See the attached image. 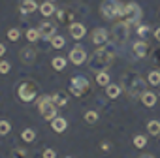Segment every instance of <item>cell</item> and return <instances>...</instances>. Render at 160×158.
I'll return each mask as SVG.
<instances>
[{"label":"cell","instance_id":"obj_1","mask_svg":"<svg viewBox=\"0 0 160 158\" xmlns=\"http://www.w3.org/2000/svg\"><path fill=\"white\" fill-rule=\"evenodd\" d=\"M113 62H115V49H113L111 43L98 45V49L87 58L89 70L94 72V73H98V72H106Z\"/></svg>","mask_w":160,"mask_h":158},{"label":"cell","instance_id":"obj_2","mask_svg":"<svg viewBox=\"0 0 160 158\" xmlns=\"http://www.w3.org/2000/svg\"><path fill=\"white\" fill-rule=\"evenodd\" d=\"M147 85L149 83H145V77L141 73L134 72V70L124 72L122 77H121V87L126 92V96H130V98H139L145 92Z\"/></svg>","mask_w":160,"mask_h":158},{"label":"cell","instance_id":"obj_3","mask_svg":"<svg viewBox=\"0 0 160 158\" xmlns=\"http://www.w3.org/2000/svg\"><path fill=\"white\" fill-rule=\"evenodd\" d=\"M122 8H124V4H121V0H102L100 13H102L104 19L115 21L122 15Z\"/></svg>","mask_w":160,"mask_h":158},{"label":"cell","instance_id":"obj_4","mask_svg":"<svg viewBox=\"0 0 160 158\" xmlns=\"http://www.w3.org/2000/svg\"><path fill=\"white\" fill-rule=\"evenodd\" d=\"M141 17H143V12H141V8H139L136 2H128V4H124L121 19H122L126 25H139Z\"/></svg>","mask_w":160,"mask_h":158},{"label":"cell","instance_id":"obj_5","mask_svg":"<svg viewBox=\"0 0 160 158\" xmlns=\"http://www.w3.org/2000/svg\"><path fill=\"white\" fill-rule=\"evenodd\" d=\"M38 109H40V113H42V117H43L45 121H49V122L57 117V104L53 102V96H47V94L40 96V100H38Z\"/></svg>","mask_w":160,"mask_h":158},{"label":"cell","instance_id":"obj_6","mask_svg":"<svg viewBox=\"0 0 160 158\" xmlns=\"http://www.w3.org/2000/svg\"><path fill=\"white\" fill-rule=\"evenodd\" d=\"M111 38L115 45H124L126 40L130 38V25H126L124 21H117L111 27Z\"/></svg>","mask_w":160,"mask_h":158},{"label":"cell","instance_id":"obj_7","mask_svg":"<svg viewBox=\"0 0 160 158\" xmlns=\"http://www.w3.org/2000/svg\"><path fill=\"white\" fill-rule=\"evenodd\" d=\"M36 94H38V87H36V83L32 81V79H27V81H23V83L17 87V96H19L25 104L36 100Z\"/></svg>","mask_w":160,"mask_h":158},{"label":"cell","instance_id":"obj_8","mask_svg":"<svg viewBox=\"0 0 160 158\" xmlns=\"http://www.w3.org/2000/svg\"><path fill=\"white\" fill-rule=\"evenodd\" d=\"M91 89V83H89V79L85 75H73L72 77V81H70V92L73 96H83L87 94Z\"/></svg>","mask_w":160,"mask_h":158},{"label":"cell","instance_id":"obj_9","mask_svg":"<svg viewBox=\"0 0 160 158\" xmlns=\"http://www.w3.org/2000/svg\"><path fill=\"white\" fill-rule=\"evenodd\" d=\"M85 60H87V51H85V47L75 45V47L70 51V62H72V64L81 66V64H85Z\"/></svg>","mask_w":160,"mask_h":158},{"label":"cell","instance_id":"obj_10","mask_svg":"<svg viewBox=\"0 0 160 158\" xmlns=\"http://www.w3.org/2000/svg\"><path fill=\"white\" fill-rule=\"evenodd\" d=\"M36 57H38V51H36L32 45H28V47H23V49L19 51V60H21L23 64H27V66L34 64V62H36Z\"/></svg>","mask_w":160,"mask_h":158},{"label":"cell","instance_id":"obj_11","mask_svg":"<svg viewBox=\"0 0 160 158\" xmlns=\"http://www.w3.org/2000/svg\"><path fill=\"white\" fill-rule=\"evenodd\" d=\"M38 30H40V38L51 40V38L57 34V25H55V23H49V21H43V23H40Z\"/></svg>","mask_w":160,"mask_h":158},{"label":"cell","instance_id":"obj_12","mask_svg":"<svg viewBox=\"0 0 160 158\" xmlns=\"http://www.w3.org/2000/svg\"><path fill=\"white\" fill-rule=\"evenodd\" d=\"M132 51H134V55H136L138 58H143V57L149 55V43H147L145 40H138V42L132 45Z\"/></svg>","mask_w":160,"mask_h":158},{"label":"cell","instance_id":"obj_13","mask_svg":"<svg viewBox=\"0 0 160 158\" xmlns=\"http://www.w3.org/2000/svg\"><path fill=\"white\" fill-rule=\"evenodd\" d=\"M85 34H87V28L83 23H72L70 25V36L73 40H81V38H85Z\"/></svg>","mask_w":160,"mask_h":158},{"label":"cell","instance_id":"obj_14","mask_svg":"<svg viewBox=\"0 0 160 158\" xmlns=\"http://www.w3.org/2000/svg\"><path fill=\"white\" fill-rule=\"evenodd\" d=\"M92 43H94V45H104V43H108V30H106V28H94V30H92Z\"/></svg>","mask_w":160,"mask_h":158},{"label":"cell","instance_id":"obj_15","mask_svg":"<svg viewBox=\"0 0 160 158\" xmlns=\"http://www.w3.org/2000/svg\"><path fill=\"white\" fill-rule=\"evenodd\" d=\"M139 100H141V104L145 106V107H152L154 104H156V100H158V96L154 94V92H151V91H145L141 96H139Z\"/></svg>","mask_w":160,"mask_h":158},{"label":"cell","instance_id":"obj_16","mask_svg":"<svg viewBox=\"0 0 160 158\" xmlns=\"http://www.w3.org/2000/svg\"><path fill=\"white\" fill-rule=\"evenodd\" d=\"M51 128H53L57 134H62V132L68 128V121H66L64 117H55V119L51 121Z\"/></svg>","mask_w":160,"mask_h":158},{"label":"cell","instance_id":"obj_17","mask_svg":"<svg viewBox=\"0 0 160 158\" xmlns=\"http://www.w3.org/2000/svg\"><path fill=\"white\" fill-rule=\"evenodd\" d=\"M122 92V87H121V83L119 85H108L106 87V94H108V98H111V100H115V98H119V94Z\"/></svg>","mask_w":160,"mask_h":158},{"label":"cell","instance_id":"obj_18","mask_svg":"<svg viewBox=\"0 0 160 158\" xmlns=\"http://www.w3.org/2000/svg\"><path fill=\"white\" fill-rule=\"evenodd\" d=\"M53 102L57 104V107H64V106L68 104V94H66L64 91H58V92L53 94Z\"/></svg>","mask_w":160,"mask_h":158},{"label":"cell","instance_id":"obj_19","mask_svg":"<svg viewBox=\"0 0 160 158\" xmlns=\"http://www.w3.org/2000/svg\"><path fill=\"white\" fill-rule=\"evenodd\" d=\"M36 10H38L36 0H23V2H21V12L23 13H32Z\"/></svg>","mask_w":160,"mask_h":158},{"label":"cell","instance_id":"obj_20","mask_svg":"<svg viewBox=\"0 0 160 158\" xmlns=\"http://www.w3.org/2000/svg\"><path fill=\"white\" fill-rule=\"evenodd\" d=\"M147 83L152 85V87H158V85H160V70H151V72H149Z\"/></svg>","mask_w":160,"mask_h":158},{"label":"cell","instance_id":"obj_21","mask_svg":"<svg viewBox=\"0 0 160 158\" xmlns=\"http://www.w3.org/2000/svg\"><path fill=\"white\" fill-rule=\"evenodd\" d=\"M83 119H85V122H87V124H96V122L100 121V113L91 109V111H87V113L83 115Z\"/></svg>","mask_w":160,"mask_h":158},{"label":"cell","instance_id":"obj_22","mask_svg":"<svg viewBox=\"0 0 160 158\" xmlns=\"http://www.w3.org/2000/svg\"><path fill=\"white\" fill-rule=\"evenodd\" d=\"M40 13L42 15H45V17H49V15H53L55 13V6H53V2H43L42 6H40Z\"/></svg>","mask_w":160,"mask_h":158},{"label":"cell","instance_id":"obj_23","mask_svg":"<svg viewBox=\"0 0 160 158\" xmlns=\"http://www.w3.org/2000/svg\"><path fill=\"white\" fill-rule=\"evenodd\" d=\"M66 62H68V58H64V57H55V58L51 60V66H53L57 72H60V70L66 68Z\"/></svg>","mask_w":160,"mask_h":158},{"label":"cell","instance_id":"obj_24","mask_svg":"<svg viewBox=\"0 0 160 158\" xmlns=\"http://www.w3.org/2000/svg\"><path fill=\"white\" fill-rule=\"evenodd\" d=\"M21 139H23L25 143H32V141L36 139V132H34L32 128H25V130L21 132Z\"/></svg>","mask_w":160,"mask_h":158},{"label":"cell","instance_id":"obj_25","mask_svg":"<svg viewBox=\"0 0 160 158\" xmlns=\"http://www.w3.org/2000/svg\"><path fill=\"white\" fill-rule=\"evenodd\" d=\"M96 83L102 85V87H108L111 81H109V73L108 72H98L96 73Z\"/></svg>","mask_w":160,"mask_h":158},{"label":"cell","instance_id":"obj_26","mask_svg":"<svg viewBox=\"0 0 160 158\" xmlns=\"http://www.w3.org/2000/svg\"><path fill=\"white\" fill-rule=\"evenodd\" d=\"M147 130H149L151 136H160V121H149Z\"/></svg>","mask_w":160,"mask_h":158},{"label":"cell","instance_id":"obj_27","mask_svg":"<svg viewBox=\"0 0 160 158\" xmlns=\"http://www.w3.org/2000/svg\"><path fill=\"white\" fill-rule=\"evenodd\" d=\"M27 40L28 42H38L40 40V30L38 28H28L27 30Z\"/></svg>","mask_w":160,"mask_h":158},{"label":"cell","instance_id":"obj_28","mask_svg":"<svg viewBox=\"0 0 160 158\" xmlns=\"http://www.w3.org/2000/svg\"><path fill=\"white\" fill-rule=\"evenodd\" d=\"M64 43H66V40H64L62 36H53V38H51V45H53L55 49H62Z\"/></svg>","mask_w":160,"mask_h":158},{"label":"cell","instance_id":"obj_29","mask_svg":"<svg viewBox=\"0 0 160 158\" xmlns=\"http://www.w3.org/2000/svg\"><path fill=\"white\" fill-rule=\"evenodd\" d=\"M12 130V124L8 121H0V136H8Z\"/></svg>","mask_w":160,"mask_h":158},{"label":"cell","instance_id":"obj_30","mask_svg":"<svg viewBox=\"0 0 160 158\" xmlns=\"http://www.w3.org/2000/svg\"><path fill=\"white\" fill-rule=\"evenodd\" d=\"M145 145H147V137H145V136H136V137H134V147L143 149Z\"/></svg>","mask_w":160,"mask_h":158},{"label":"cell","instance_id":"obj_31","mask_svg":"<svg viewBox=\"0 0 160 158\" xmlns=\"http://www.w3.org/2000/svg\"><path fill=\"white\" fill-rule=\"evenodd\" d=\"M57 17H58V21H73V15L72 13H68V12H57Z\"/></svg>","mask_w":160,"mask_h":158},{"label":"cell","instance_id":"obj_32","mask_svg":"<svg viewBox=\"0 0 160 158\" xmlns=\"http://www.w3.org/2000/svg\"><path fill=\"white\" fill-rule=\"evenodd\" d=\"M19 36H21V30H19V28H10V30H8V38H10L12 42H17Z\"/></svg>","mask_w":160,"mask_h":158},{"label":"cell","instance_id":"obj_33","mask_svg":"<svg viewBox=\"0 0 160 158\" xmlns=\"http://www.w3.org/2000/svg\"><path fill=\"white\" fill-rule=\"evenodd\" d=\"M152 64H154V66L160 70V47L152 51Z\"/></svg>","mask_w":160,"mask_h":158},{"label":"cell","instance_id":"obj_34","mask_svg":"<svg viewBox=\"0 0 160 158\" xmlns=\"http://www.w3.org/2000/svg\"><path fill=\"white\" fill-rule=\"evenodd\" d=\"M10 68H12V66H10L8 60H0V73H8Z\"/></svg>","mask_w":160,"mask_h":158},{"label":"cell","instance_id":"obj_35","mask_svg":"<svg viewBox=\"0 0 160 158\" xmlns=\"http://www.w3.org/2000/svg\"><path fill=\"white\" fill-rule=\"evenodd\" d=\"M42 158H57V151L55 149H45L43 154H42Z\"/></svg>","mask_w":160,"mask_h":158},{"label":"cell","instance_id":"obj_36","mask_svg":"<svg viewBox=\"0 0 160 158\" xmlns=\"http://www.w3.org/2000/svg\"><path fill=\"white\" fill-rule=\"evenodd\" d=\"M149 32H151V28H149L147 25H139V27H138V34H139V36H147Z\"/></svg>","mask_w":160,"mask_h":158},{"label":"cell","instance_id":"obj_37","mask_svg":"<svg viewBox=\"0 0 160 158\" xmlns=\"http://www.w3.org/2000/svg\"><path fill=\"white\" fill-rule=\"evenodd\" d=\"M17 158H27V151L25 149H15V152H13Z\"/></svg>","mask_w":160,"mask_h":158},{"label":"cell","instance_id":"obj_38","mask_svg":"<svg viewBox=\"0 0 160 158\" xmlns=\"http://www.w3.org/2000/svg\"><path fill=\"white\" fill-rule=\"evenodd\" d=\"M100 147H102V151H106V152H108V151H109V149H111V145H109V143H108V141H104V143H102V145H100Z\"/></svg>","mask_w":160,"mask_h":158},{"label":"cell","instance_id":"obj_39","mask_svg":"<svg viewBox=\"0 0 160 158\" xmlns=\"http://www.w3.org/2000/svg\"><path fill=\"white\" fill-rule=\"evenodd\" d=\"M4 53H6V45H4V43H0V57H2Z\"/></svg>","mask_w":160,"mask_h":158},{"label":"cell","instance_id":"obj_40","mask_svg":"<svg viewBox=\"0 0 160 158\" xmlns=\"http://www.w3.org/2000/svg\"><path fill=\"white\" fill-rule=\"evenodd\" d=\"M154 38L160 42V28H156V30H154Z\"/></svg>","mask_w":160,"mask_h":158},{"label":"cell","instance_id":"obj_41","mask_svg":"<svg viewBox=\"0 0 160 158\" xmlns=\"http://www.w3.org/2000/svg\"><path fill=\"white\" fill-rule=\"evenodd\" d=\"M139 158H154V156H152V154H141Z\"/></svg>","mask_w":160,"mask_h":158},{"label":"cell","instance_id":"obj_42","mask_svg":"<svg viewBox=\"0 0 160 158\" xmlns=\"http://www.w3.org/2000/svg\"><path fill=\"white\" fill-rule=\"evenodd\" d=\"M49 2H55V0H49Z\"/></svg>","mask_w":160,"mask_h":158},{"label":"cell","instance_id":"obj_43","mask_svg":"<svg viewBox=\"0 0 160 158\" xmlns=\"http://www.w3.org/2000/svg\"><path fill=\"white\" fill-rule=\"evenodd\" d=\"M66 158H72V156H66Z\"/></svg>","mask_w":160,"mask_h":158}]
</instances>
